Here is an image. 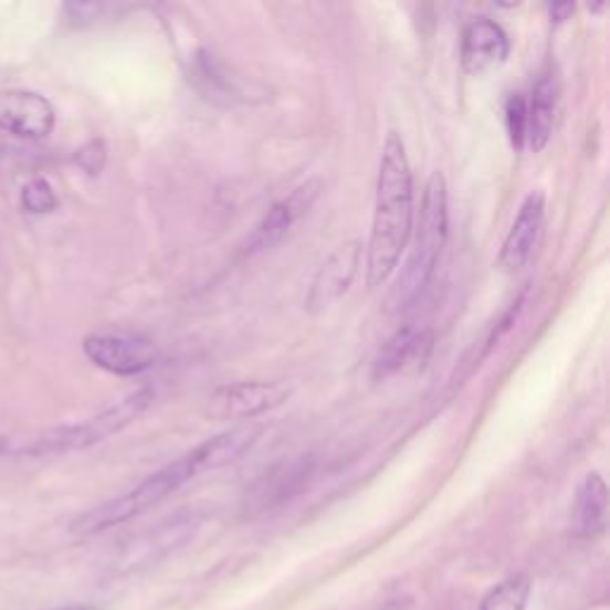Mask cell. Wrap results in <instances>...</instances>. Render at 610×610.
Here are the masks:
<instances>
[{
  "label": "cell",
  "instance_id": "6da1fadb",
  "mask_svg": "<svg viewBox=\"0 0 610 610\" xmlns=\"http://www.w3.org/2000/svg\"><path fill=\"white\" fill-rule=\"evenodd\" d=\"M413 232V175L401 136L389 132L381 150L372 232L368 243V284H385Z\"/></svg>",
  "mask_w": 610,
  "mask_h": 610
},
{
  "label": "cell",
  "instance_id": "7a4b0ae2",
  "mask_svg": "<svg viewBox=\"0 0 610 610\" xmlns=\"http://www.w3.org/2000/svg\"><path fill=\"white\" fill-rule=\"evenodd\" d=\"M446 239H449L446 181L439 172H434L424 187L413 251H410L399 280H396L393 286L389 288V296L385 303L387 313H401L408 308V305H413L420 298L424 286L432 280L441 253H444Z\"/></svg>",
  "mask_w": 610,
  "mask_h": 610
},
{
  "label": "cell",
  "instance_id": "3957f363",
  "mask_svg": "<svg viewBox=\"0 0 610 610\" xmlns=\"http://www.w3.org/2000/svg\"><path fill=\"white\" fill-rule=\"evenodd\" d=\"M152 389L144 387L134 391L125 399L117 401L115 406L101 410L98 416L88 418L76 424H63L53 427V430L39 432L29 439H12L0 444V451H10L14 455H29V458H45V455H63L72 451H82L88 446H96L101 441L111 439L113 434L122 432L129 427L146 408L152 403Z\"/></svg>",
  "mask_w": 610,
  "mask_h": 610
},
{
  "label": "cell",
  "instance_id": "277c9868",
  "mask_svg": "<svg viewBox=\"0 0 610 610\" xmlns=\"http://www.w3.org/2000/svg\"><path fill=\"white\" fill-rule=\"evenodd\" d=\"M198 472L201 470H198L193 455L189 451L187 455L177 458L175 463L152 472V475H148L139 486H134L132 492L105 501L101 506L82 513L72 523L70 529L74 534H80V537H91V534H101L111 527L125 525L132 520V517L146 513L148 508L158 506V503L165 501L167 496H172L187 482H191Z\"/></svg>",
  "mask_w": 610,
  "mask_h": 610
},
{
  "label": "cell",
  "instance_id": "5b68a950",
  "mask_svg": "<svg viewBox=\"0 0 610 610\" xmlns=\"http://www.w3.org/2000/svg\"><path fill=\"white\" fill-rule=\"evenodd\" d=\"M86 358L101 370L119 377H134L158 362L160 350L146 337L127 332H98L84 339Z\"/></svg>",
  "mask_w": 610,
  "mask_h": 610
},
{
  "label": "cell",
  "instance_id": "8992f818",
  "mask_svg": "<svg viewBox=\"0 0 610 610\" xmlns=\"http://www.w3.org/2000/svg\"><path fill=\"white\" fill-rule=\"evenodd\" d=\"M294 389L284 381H239L212 391L208 416L212 420H251L280 408Z\"/></svg>",
  "mask_w": 610,
  "mask_h": 610
},
{
  "label": "cell",
  "instance_id": "52a82bcc",
  "mask_svg": "<svg viewBox=\"0 0 610 610\" xmlns=\"http://www.w3.org/2000/svg\"><path fill=\"white\" fill-rule=\"evenodd\" d=\"M55 127L53 105L24 88H0V129L20 139H43Z\"/></svg>",
  "mask_w": 610,
  "mask_h": 610
},
{
  "label": "cell",
  "instance_id": "ba28073f",
  "mask_svg": "<svg viewBox=\"0 0 610 610\" xmlns=\"http://www.w3.org/2000/svg\"><path fill=\"white\" fill-rule=\"evenodd\" d=\"M201 525V517L196 513H177L167 517L160 525L144 532L141 537L132 539V544L122 551V562L127 568H139L158 562L160 558L175 554L177 548L185 546Z\"/></svg>",
  "mask_w": 610,
  "mask_h": 610
},
{
  "label": "cell",
  "instance_id": "9c48e42d",
  "mask_svg": "<svg viewBox=\"0 0 610 610\" xmlns=\"http://www.w3.org/2000/svg\"><path fill=\"white\" fill-rule=\"evenodd\" d=\"M358 267H360L358 241H348L334 251L325 261V265L317 270L315 280L311 284V294H308V301H305L308 303V311L323 313L329 308V305L337 303L348 292V286L354 284Z\"/></svg>",
  "mask_w": 610,
  "mask_h": 610
},
{
  "label": "cell",
  "instance_id": "30bf717a",
  "mask_svg": "<svg viewBox=\"0 0 610 610\" xmlns=\"http://www.w3.org/2000/svg\"><path fill=\"white\" fill-rule=\"evenodd\" d=\"M319 191H323V185H319L317 179H311L305 181V185H301L296 191L288 193L284 201L272 206V210L263 218V222L257 224L253 236L249 239L246 251L249 253L267 251L274 246V243H280L288 234V229H292L305 212L313 208Z\"/></svg>",
  "mask_w": 610,
  "mask_h": 610
},
{
  "label": "cell",
  "instance_id": "8fae6325",
  "mask_svg": "<svg viewBox=\"0 0 610 610\" xmlns=\"http://www.w3.org/2000/svg\"><path fill=\"white\" fill-rule=\"evenodd\" d=\"M544 210H546L544 196L539 191H534L525 198V203L520 206V212H517L506 241H503V249L498 255L501 270L515 272L527 265V261L534 253V246H537V239L541 234Z\"/></svg>",
  "mask_w": 610,
  "mask_h": 610
},
{
  "label": "cell",
  "instance_id": "7c38bea8",
  "mask_svg": "<svg viewBox=\"0 0 610 610\" xmlns=\"http://www.w3.org/2000/svg\"><path fill=\"white\" fill-rule=\"evenodd\" d=\"M511 53L508 34L492 20H477L465 27L461 43V65L467 74H482L494 65L506 63Z\"/></svg>",
  "mask_w": 610,
  "mask_h": 610
},
{
  "label": "cell",
  "instance_id": "4fadbf2b",
  "mask_svg": "<svg viewBox=\"0 0 610 610\" xmlns=\"http://www.w3.org/2000/svg\"><path fill=\"white\" fill-rule=\"evenodd\" d=\"M430 346H432L430 332L410 327V325L396 329L377 350V356L372 360V379L385 381L396 372H401L410 360H416L418 356L422 358V350H430Z\"/></svg>",
  "mask_w": 610,
  "mask_h": 610
},
{
  "label": "cell",
  "instance_id": "5bb4252c",
  "mask_svg": "<svg viewBox=\"0 0 610 610\" xmlns=\"http://www.w3.org/2000/svg\"><path fill=\"white\" fill-rule=\"evenodd\" d=\"M311 461L308 458H296V461L282 463L253 486L251 503L257 511H270L280 503L288 501L294 494H298L305 482L311 477Z\"/></svg>",
  "mask_w": 610,
  "mask_h": 610
},
{
  "label": "cell",
  "instance_id": "9a60e30c",
  "mask_svg": "<svg viewBox=\"0 0 610 610\" xmlns=\"http://www.w3.org/2000/svg\"><path fill=\"white\" fill-rule=\"evenodd\" d=\"M261 434H263V427L241 424V427H234V430H227L218 437L203 441L201 446H196L191 451V455L201 472L218 470L239 461L243 453L255 446V441L261 439Z\"/></svg>",
  "mask_w": 610,
  "mask_h": 610
},
{
  "label": "cell",
  "instance_id": "2e32d148",
  "mask_svg": "<svg viewBox=\"0 0 610 610\" xmlns=\"http://www.w3.org/2000/svg\"><path fill=\"white\" fill-rule=\"evenodd\" d=\"M608 490L599 472H589L577 490L572 527L579 537H597L606 529Z\"/></svg>",
  "mask_w": 610,
  "mask_h": 610
},
{
  "label": "cell",
  "instance_id": "e0dca14e",
  "mask_svg": "<svg viewBox=\"0 0 610 610\" xmlns=\"http://www.w3.org/2000/svg\"><path fill=\"white\" fill-rule=\"evenodd\" d=\"M556 122V80L551 74H541L532 88L527 103V141L534 150H541L554 134Z\"/></svg>",
  "mask_w": 610,
  "mask_h": 610
},
{
  "label": "cell",
  "instance_id": "ac0fdd59",
  "mask_svg": "<svg viewBox=\"0 0 610 610\" xmlns=\"http://www.w3.org/2000/svg\"><path fill=\"white\" fill-rule=\"evenodd\" d=\"M196 82L210 101H234L239 96L236 80L227 76L224 67L212 55H201L196 63Z\"/></svg>",
  "mask_w": 610,
  "mask_h": 610
},
{
  "label": "cell",
  "instance_id": "d6986e66",
  "mask_svg": "<svg viewBox=\"0 0 610 610\" xmlns=\"http://www.w3.org/2000/svg\"><path fill=\"white\" fill-rule=\"evenodd\" d=\"M532 597V579L515 575L503 579L480 603V610H525Z\"/></svg>",
  "mask_w": 610,
  "mask_h": 610
},
{
  "label": "cell",
  "instance_id": "ffe728a7",
  "mask_svg": "<svg viewBox=\"0 0 610 610\" xmlns=\"http://www.w3.org/2000/svg\"><path fill=\"white\" fill-rule=\"evenodd\" d=\"M22 206L24 210L34 212V215H43V212H51L57 206V198L49 181L34 179L22 191Z\"/></svg>",
  "mask_w": 610,
  "mask_h": 610
},
{
  "label": "cell",
  "instance_id": "44dd1931",
  "mask_svg": "<svg viewBox=\"0 0 610 610\" xmlns=\"http://www.w3.org/2000/svg\"><path fill=\"white\" fill-rule=\"evenodd\" d=\"M506 127L515 148H523L527 141V101L520 94H513L506 103Z\"/></svg>",
  "mask_w": 610,
  "mask_h": 610
},
{
  "label": "cell",
  "instance_id": "7402d4cb",
  "mask_svg": "<svg viewBox=\"0 0 610 610\" xmlns=\"http://www.w3.org/2000/svg\"><path fill=\"white\" fill-rule=\"evenodd\" d=\"M105 158H108V152H105V144L98 141V139L88 141L86 146H82L80 150L74 152L76 165H80L82 170L88 172V175H101Z\"/></svg>",
  "mask_w": 610,
  "mask_h": 610
},
{
  "label": "cell",
  "instance_id": "603a6c76",
  "mask_svg": "<svg viewBox=\"0 0 610 610\" xmlns=\"http://www.w3.org/2000/svg\"><path fill=\"white\" fill-rule=\"evenodd\" d=\"M379 610H416V601H413V597H399V599H391Z\"/></svg>",
  "mask_w": 610,
  "mask_h": 610
},
{
  "label": "cell",
  "instance_id": "cb8c5ba5",
  "mask_svg": "<svg viewBox=\"0 0 610 610\" xmlns=\"http://www.w3.org/2000/svg\"><path fill=\"white\" fill-rule=\"evenodd\" d=\"M572 12H575V6H570V3H566V6H551V18L556 22H566Z\"/></svg>",
  "mask_w": 610,
  "mask_h": 610
},
{
  "label": "cell",
  "instance_id": "d4e9b609",
  "mask_svg": "<svg viewBox=\"0 0 610 610\" xmlns=\"http://www.w3.org/2000/svg\"><path fill=\"white\" fill-rule=\"evenodd\" d=\"M57 610H94V608H88V606H70V608H57Z\"/></svg>",
  "mask_w": 610,
  "mask_h": 610
}]
</instances>
